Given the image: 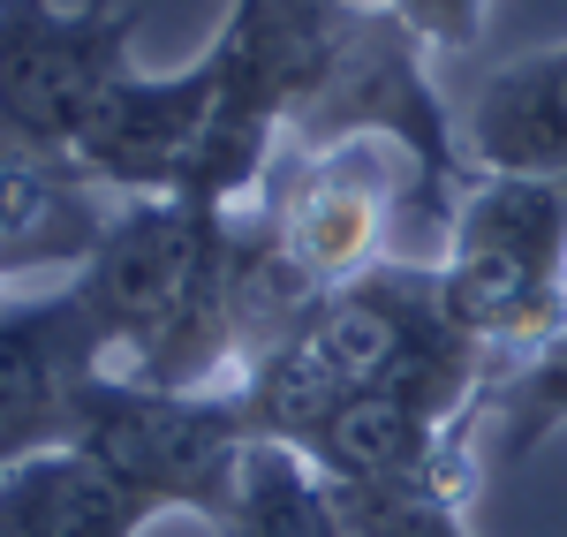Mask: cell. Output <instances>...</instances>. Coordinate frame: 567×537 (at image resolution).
<instances>
[{
	"label": "cell",
	"instance_id": "obj_1",
	"mask_svg": "<svg viewBox=\"0 0 567 537\" xmlns=\"http://www.w3.org/2000/svg\"><path fill=\"white\" fill-rule=\"evenodd\" d=\"M106 341V371L144 386L235 394L250 371L235 213L182 197H122L106 242L69 280Z\"/></svg>",
	"mask_w": 567,
	"mask_h": 537
},
{
	"label": "cell",
	"instance_id": "obj_2",
	"mask_svg": "<svg viewBox=\"0 0 567 537\" xmlns=\"http://www.w3.org/2000/svg\"><path fill=\"white\" fill-rule=\"evenodd\" d=\"M439 280L454 318L499 363L537 357L567 333V182L470 175L439 242Z\"/></svg>",
	"mask_w": 567,
	"mask_h": 537
},
{
	"label": "cell",
	"instance_id": "obj_3",
	"mask_svg": "<svg viewBox=\"0 0 567 537\" xmlns=\"http://www.w3.org/2000/svg\"><path fill=\"white\" fill-rule=\"evenodd\" d=\"M401 205L416 213V167L393 144H326V152H280L265 167L258 197L243 205L258 235L280 250V266L310 296H333L393 258V220Z\"/></svg>",
	"mask_w": 567,
	"mask_h": 537
},
{
	"label": "cell",
	"instance_id": "obj_4",
	"mask_svg": "<svg viewBox=\"0 0 567 537\" xmlns=\"http://www.w3.org/2000/svg\"><path fill=\"white\" fill-rule=\"evenodd\" d=\"M258 440L243 394H189V386H144L122 371H99L84 402L76 447L114 462L159 515H197L213 530V515L235 493V469Z\"/></svg>",
	"mask_w": 567,
	"mask_h": 537
},
{
	"label": "cell",
	"instance_id": "obj_5",
	"mask_svg": "<svg viewBox=\"0 0 567 537\" xmlns=\"http://www.w3.org/2000/svg\"><path fill=\"white\" fill-rule=\"evenodd\" d=\"M136 76V16L114 0H0V136L76 159Z\"/></svg>",
	"mask_w": 567,
	"mask_h": 537
},
{
	"label": "cell",
	"instance_id": "obj_6",
	"mask_svg": "<svg viewBox=\"0 0 567 537\" xmlns=\"http://www.w3.org/2000/svg\"><path fill=\"white\" fill-rule=\"evenodd\" d=\"M99 371L106 341L69 280L45 296H0V469L76 447Z\"/></svg>",
	"mask_w": 567,
	"mask_h": 537
},
{
	"label": "cell",
	"instance_id": "obj_7",
	"mask_svg": "<svg viewBox=\"0 0 567 537\" xmlns=\"http://www.w3.org/2000/svg\"><path fill=\"white\" fill-rule=\"evenodd\" d=\"M296 447L341 485V493H477V454H470V416L401 394V386H363L341 394L310 424Z\"/></svg>",
	"mask_w": 567,
	"mask_h": 537
},
{
	"label": "cell",
	"instance_id": "obj_8",
	"mask_svg": "<svg viewBox=\"0 0 567 537\" xmlns=\"http://www.w3.org/2000/svg\"><path fill=\"white\" fill-rule=\"evenodd\" d=\"M114 213H122V197L99 189L76 159L0 136V288L39 280V272L76 280L91 250L106 242Z\"/></svg>",
	"mask_w": 567,
	"mask_h": 537
},
{
	"label": "cell",
	"instance_id": "obj_9",
	"mask_svg": "<svg viewBox=\"0 0 567 537\" xmlns=\"http://www.w3.org/2000/svg\"><path fill=\"white\" fill-rule=\"evenodd\" d=\"M462 152L484 175L567 182V45H537L484 76L462 114Z\"/></svg>",
	"mask_w": 567,
	"mask_h": 537
},
{
	"label": "cell",
	"instance_id": "obj_10",
	"mask_svg": "<svg viewBox=\"0 0 567 537\" xmlns=\"http://www.w3.org/2000/svg\"><path fill=\"white\" fill-rule=\"evenodd\" d=\"M159 507L91 447L0 469V537H144Z\"/></svg>",
	"mask_w": 567,
	"mask_h": 537
},
{
	"label": "cell",
	"instance_id": "obj_11",
	"mask_svg": "<svg viewBox=\"0 0 567 537\" xmlns=\"http://www.w3.org/2000/svg\"><path fill=\"white\" fill-rule=\"evenodd\" d=\"M213 537H349L333 477L288 440H250L235 493L213 515Z\"/></svg>",
	"mask_w": 567,
	"mask_h": 537
},
{
	"label": "cell",
	"instance_id": "obj_12",
	"mask_svg": "<svg viewBox=\"0 0 567 537\" xmlns=\"http://www.w3.org/2000/svg\"><path fill=\"white\" fill-rule=\"evenodd\" d=\"M560 424H567V333L523 363H499V379L484 386L477 416H470V454H477V469H515Z\"/></svg>",
	"mask_w": 567,
	"mask_h": 537
},
{
	"label": "cell",
	"instance_id": "obj_13",
	"mask_svg": "<svg viewBox=\"0 0 567 537\" xmlns=\"http://www.w3.org/2000/svg\"><path fill=\"white\" fill-rule=\"evenodd\" d=\"M462 507L470 499H454V493H341L349 537H470Z\"/></svg>",
	"mask_w": 567,
	"mask_h": 537
},
{
	"label": "cell",
	"instance_id": "obj_14",
	"mask_svg": "<svg viewBox=\"0 0 567 537\" xmlns=\"http://www.w3.org/2000/svg\"><path fill=\"white\" fill-rule=\"evenodd\" d=\"M363 8L393 16L424 53H470L484 39V16H492V0H363Z\"/></svg>",
	"mask_w": 567,
	"mask_h": 537
}]
</instances>
